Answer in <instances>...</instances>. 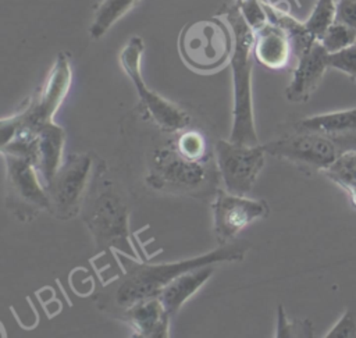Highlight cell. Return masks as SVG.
<instances>
[{
	"label": "cell",
	"instance_id": "6da1fadb",
	"mask_svg": "<svg viewBox=\"0 0 356 338\" xmlns=\"http://www.w3.org/2000/svg\"><path fill=\"white\" fill-rule=\"evenodd\" d=\"M248 249V242H228L204 255L171 261V263H138L122 257L125 273L114 285L110 300L121 310L136 300L159 295V292L177 275L207 264L221 261L242 260Z\"/></svg>",
	"mask_w": 356,
	"mask_h": 338
},
{
	"label": "cell",
	"instance_id": "7a4b0ae2",
	"mask_svg": "<svg viewBox=\"0 0 356 338\" xmlns=\"http://www.w3.org/2000/svg\"><path fill=\"white\" fill-rule=\"evenodd\" d=\"M234 33V50L231 54L234 110L229 140L259 145L254 128L252 103V68H253V42L254 31L245 21L238 6L234 3L222 10Z\"/></svg>",
	"mask_w": 356,
	"mask_h": 338
},
{
	"label": "cell",
	"instance_id": "3957f363",
	"mask_svg": "<svg viewBox=\"0 0 356 338\" xmlns=\"http://www.w3.org/2000/svg\"><path fill=\"white\" fill-rule=\"evenodd\" d=\"M218 179L216 159L191 160L182 156L172 143L157 147L150 154L146 182L156 191L199 199L214 198Z\"/></svg>",
	"mask_w": 356,
	"mask_h": 338
},
{
	"label": "cell",
	"instance_id": "277c9868",
	"mask_svg": "<svg viewBox=\"0 0 356 338\" xmlns=\"http://www.w3.org/2000/svg\"><path fill=\"white\" fill-rule=\"evenodd\" d=\"M72 82V70L67 53H58L43 86L28 102L22 111L1 120V143H6L18 134L32 132L33 129L53 122L60 104L65 99Z\"/></svg>",
	"mask_w": 356,
	"mask_h": 338
},
{
	"label": "cell",
	"instance_id": "5b68a950",
	"mask_svg": "<svg viewBox=\"0 0 356 338\" xmlns=\"http://www.w3.org/2000/svg\"><path fill=\"white\" fill-rule=\"evenodd\" d=\"M182 60L196 71H214L231 58L234 33L220 18L186 24L178 39Z\"/></svg>",
	"mask_w": 356,
	"mask_h": 338
},
{
	"label": "cell",
	"instance_id": "8992f818",
	"mask_svg": "<svg viewBox=\"0 0 356 338\" xmlns=\"http://www.w3.org/2000/svg\"><path fill=\"white\" fill-rule=\"evenodd\" d=\"M145 50V43L140 36H131L120 53V63L127 75L131 78L139 103L145 114L163 131L179 132L189 127L191 115L179 106L168 102L159 93L150 90L145 83L140 72V60Z\"/></svg>",
	"mask_w": 356,
	"mask_h": 338
},
{
	"label": "cell",
	"instance_id": "52a82bcc",
	"mask_svg": "<svg viewBox=\"0 0 356 338\" xmlns=\"http://www.w3.org/2000/svg\"><path fill=\"white\" fill-rule=\"evenodd\" d=\"M85 223L102 248H118L132 253L129 243L128 209L120 193L106 186L97 191L85 206Z\"/></svg>",
	"mask_w": 356,
	"mask_h": 338
},
{
	"label": "cell",
	"instance_id": "ba28073f",
	"mask_svg": "<svg viewBox=\"0 0 356 338\" xmlns=\"http://www.w3.org/2000/svg\"><path fill=\"white\" fill-rule=\"evenodd\" d=\"M64 140V129L53 121L40 125L32 132L13 136L6 143H1V153L29 160L46 185L63 164Z\"/></svg>",
	"mask_w": 356,
	"mask_h": 338
},
{
	"label": "cell",
	"instance_id": "9c48e42d",
	"mask_svg": "<svg viewBox=\"0 0 356 338\" xmlns=\"http://www.w3.org/2000/svg\"><path fill=\"white\" fill-rule=\"evenodd\" d=\"M92 164L90 154H71L44 185L50 200L49 211L53 216L68 220L81 210L90 181Z\"/></svg>",
	"mask_w": 356,
	"mask_h": 338
},
{
	"label": "cell",
	"instance_id": "30bf717a",
	"mask_svg": "<svg viewBox=\"0 0 356 338\" xmlns=\"http://www.w3.org/2000/svg\"><path fill=\"white\" fill-rule=\"evenodd\" d=\"M266 150L263 145H245L220 139L214 145V159L224 189L246 195L250 192L259 172L264 166Z\"/></svg>",
	"mask_w": 356,
	"mask_h": 338
},
{
	"label": "cell",
	"instance_id": "8fae6325",
	"mask_svg": "<svg viewBox=\"0 0 356 338\" xmlns=\"http://www.w3.org/2000/svg\"><path fill=\"white\" fill-rule=\"evenodd\" d=\"M3 157L10 209L21 220H29L43 210L49 211L47 191L35 166L29 160L10 153H3Z\"/></svg>",
	"mask_w": 356,
	"mask_h": 338
},
{
	"label": "cell",
	"instance_id": "7c38bea8",
	"mask_svg": "<svg viewBox=\"0 0 356 338\" xmlns=\"http://www.w3.org/2000/svg\"><path fill=\"white\" fill-rule=\"evenodd\" d=\"M263 147L270 156L320 172L328 168L343 153L339 145L328 136L300 129H295V132L288 136L263 143Z\"/></svg>",
	"mask_w": 356,
	"mask_h": 338
},
{
	"label": "cell",
	"instance_id": "4fadbf2b",
	"mask_svg": "<svg viewBox=\"0 0 356 338\" xmlns=\"http://www.w3.org/2000/svg\"><path fill=\"white\" fill-rule=\"evenodd\" d=\"M213 228L220 245L231 242L245 227L268 214V204L261 199L231 193L218 188L211 203Z\"/></svg>",
	"mask_w": 356,
	"mask_h": 338
},
{
	"label": "cell",
	"instance_id": "5bb4252c",
	"mask_svg": "<svg viewBox=\"0 0 356 338\" xmlns=\"http://www.w3.org/2000/svg\"><path fill=\"white\" fill-rule=\"evenodd\" d=\"M328 54L320 40H316L296 58L292 79L285 89V97L289 102L305 103L309 100L323 81L327 68H330Z\"/></svg>",
	"mask_w": 356,
	"mask_h": 338
},
{
	"label": "cell",
	"instance_id": "9a60e30c",
	"mask_svg": "<svg viewBox=\"0 0 356 338\" xmlns=\"http://www.w3.org/2000/svg\"><path fill=\"white\" fill-rule=\"evenodd\" d=\"M295 129L323 134L343 152L356 150V107L305 117L295 124Z\"/></svg>",
	"mask_w": 356,
	"mask_h": 338
},
{
	"label": "cell",
	"instance_id": "2e32d148",
	"mask_svg": "<svg viewBox=\"0 0 356 338\" xmlns=\"http://www.w3.org/2000/svg\"><path fill=\"white\" fill-rule=\"evenodd\" d=\"M170 317L157 295L143 298L122 309V319L132 327L135 337L165 338L170 335Z\"/></svg>",
	"mask_w": 356,
	"mask_h": 338
},
{
	"label": "cell",
	"instance_id": "e0dca14e",
	"mask_svg": "<svg viewBox=\"0 0 356 338\" xmlns=\"http://www.w3.org/2000/svg\"><path fill=\"white\" fill-rule=\"evenodd\" d=\"M292 53L291 39L280 25L268 21L254 31L253 56L261 65L270 70L285 68Z\"/></svg>",
	"mask_w": 356,
	"mask_h": 338
},
{
	"label": "cell",
	"instance_id": "ac0fdd59",
	"mask_svg": "<svg viewBox=\"0 0 356 338\" xmlns=\"http://www.w3.org/2000/svg\"><path fill=\"white\" fill-rule=\"evenodd\" d=\"M213 271V264H207L188 270L171 280L157 295L165 310L171 316L175 314L181 306L204 285Z\"/></svg>",
	"mask_w": 356,
	"mask_h": 338
},
{
	"label": "cell",
	"instance_id": "d6986e66",
	"mask_svg": "<svg viewBox=\"0 0 356 338\" xmlns=\"http://www.w3.org/2000/svg\"><path fill=\"white\" fill-rule=\"evenodd\" d=\"M139 0H102L95 10V18L89 28L90 38L100 39Z\"/></svg>",
	"mask_w": 356,
	"mask_h": 338
},
{
	"label": "cell",
	"instance_id": "ffe728a7",
	"mask_svg": "<svg viewBox=\"0 0 356 338\" xmlns=\"http://www.w3.org/2000/svg\"><path fill=\"white\" fill-rule=\"evenodd\" d=\"M323 174L346 191L356 206V150L343 152Z\"/></svg>",
	"mask_w": 356,
	"mask_h": 338
},
{
	"label": "cell",
	"instance_id": "44dd1931",
	"mask_svg": "<svg viewBox=\"0 0 356 338\" xmlns=\"http://www.w3.org/2000/svg\"><path fill=\"white\" fill-rule=\"evenodd\" d=\"M177 136L172 140L174 147L185 157L191 160H210L213 159L209 152V143L206 136L197 129H182L175 132Z\"/></svg>",
	"mask_w": 356,
	"mask_h": 338
},
{
	"label": "cell",
	"instance_id": "7402d4cb",
	"mask_svg": "<svg viewBox=\"0 0 356 338\" xmlns=\"http://www.w3.org/2000/svg\"><path fill=\"white\" fill-rule=\"evenodd\" d=\"M335 19L337 0H317L312 14L305 21V25L316 39H320Z\"/></svg>",
	"mask_w": 356,
	"mask_h": 338
},
{
	"label": "cell",
	"instance_id": "603a6c76",
	"mask_svg": "<svg viewBox=\"0 0 356 338\" xmlns=\"http://www.w3.org/2000/svg\"><path fill=\"white\" fill-rule=\"evenodd\" d=\"M318 40L328 53H337L356 42V31L343 22L335 21Z\"/></svg>",
	"mask_w": 356,
	"mask_h": 338
},
{
	"label": "cell",
	"instance_id": "cb8c5ba5",
	"mask_svg": "<svg viewBox=\"0 0 356 338\" xmlns=\"http://www.w3.org/2000/svg\"><path fill=\"white\" fill-rule=\"evenodd\" d=\"M275 337H313V324L309 320H289L284 312L282 306H278L277 331Z\"/></svg>",
	"mask_w": 356,
	"mask_h": 338
},
{
	"label": "cell",
	"instance_id": "d4e9b609",
	"mask_svg": "<svg viewBox=\"0 0 356 338\" xmlns=\"http://www.w3.org/2000/svg\"><path fill=\"white\" fill-rule=\"evenodd\" d=\"M328 65L356 79V42L337 53H330Z\"/></svg>",
	"mask_w": 356,
	"mask_h": 338
},
{
	"label": "cell",
	"instance_id": "484cf974",
	"mask_svg": "<svg viewBox=\"0 0 356 338\" xmlns=\"http://www.w3.org/2000/svg\"><path fill=\"white\" fill-rule=\"evenodd\" d=\"M235 4L238 6L245 21L249 24V26L253 31L260 29L263 25L268 22L267 11L260 0H243V1H235Z\"/></svg>",
	"mask_w": 356,
	"mask_h": 338
},
{
	"label": "cell",
	"instance_id": "4316f807",
	"mask_svg": "<svg viewBox=\"0 0 356 338\" xmlns=\"http://www.w3.org/2000/svg\"><path fill=\"white\" fill-rule=\"evenodd\" d=\"M356 335V300L352 302L339 320L325 334L327 338H352Z\"/></svg>",
	"mask_w": 356,
	"mask_h": 338
},
{
	"label": "cell",
	"instance_id": "83f0119b",
	"mask_svg": "<svg viewBox=\"0 0 356 338\" xmlns=\"http://www.w3.org/2000/svg\"><path fill=\"white\" fill-rule=\"evenodd\" d=\"M356 31V0H337V19Z\"/></svg>",
	"mask_w": 356,
	"mask_h": 338
},
{
	"label": "cell",
	"instance_id": "f1b7e54d",
	"mask_svg": "<svg viewBox=\"0 0 356 338\" xmlns=\"http://www.w3.org/2000/svg\"><path fill=\"white\" fill-rule=\"evenodd\" d=\"M236 1H243V0H236Z\"/></svg>",
	"mask_w": 356,
	"mask_h": 338
}]
</instances>
